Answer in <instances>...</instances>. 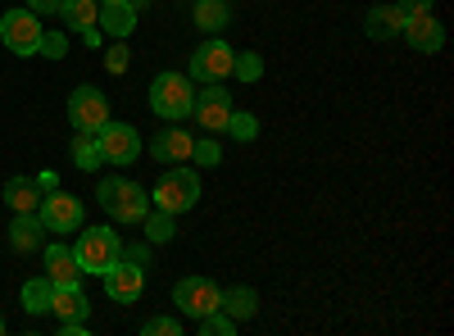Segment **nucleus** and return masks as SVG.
<instances>
[{
    "mask_svg": "<svg viewBox=\"0 0 454 336\" xmlns=\"http://www.w3.org/2000/svg\"><path fill=\"white\" fill-rule=\"evenodd\" d=\"M192 105H196V82L186 73H160L150 82V109L164 119V123H182L192 119Z\"/></svg>",
    "mask_w": 454,
    "mask_h": 336,
    "instance_id": "f257e3e1",
    "label": "nucleus"
},
{
    "mask_svg": "<svg viewBox=\"0 0 454 336\" xmlns=\"http://www.w3.org/2000/svg\"><path fill=\"white\" fill-rule=\"evenodd\" d=\"M96 196L114 223H141L150 214V191H141L137 182H123V177H100Z\"/></svg>",
    "mask_w": 454,
    "mask_h": 336,
    "instance_id": "f03ea898",
    "label": "nucleus"
},
{
    "mask_svg": "<svg viewBox=\"0 0 454 336\" xmlns=\"http://www.w3.org/2000/svg\"><path fill=\"white\" fill-rule=\"evenodd\" d=\"M119 250H123V241H119V232L114 228H78V241H73V254H78V269H82V277H100L105 269H114L119 264Z\"/></svg>",
    "mask_w": 454,
    "mask_h": 336,
    "instance_id": "7ed1b4c3",
    "label": "nucleus"
},
{
    "mask_svg": "<svg viewBox=\"0 0 454 336\" xmlns=\"http://www.w3.org/2000/svg\"><path fill=\"white\" fill-rule=\"evenodd\" d=\"M196 200H200V177H196V168H186V164H168V173L155 182V191H150V205L168 209V214L196 209Z\"/></svg>",
    "mask_w": 454,
    "mask_h": 336,
    "instance_id": "20e7f679",
    "label": "nucleus"
},
{
    "mask_svg": "<svg viewBox=\"0 0 454 336\" xmlns=\"http://www.w3.org/2000/svg\"><path fill=\"white\" fill-rule=\"evenodd\" d=\"M42 14H32V10H5V19H0V42H5V51L14 55H36L42 51Z\"/></svg>",
    "mask_w": 454,
    "mask_h": 336,
    "instance_id": "39448f33",
    "label": "nucleus"
},
{
    "mask_svg": "<svg viewBox=\"0 0 454 336\" xmlns=\"http://www.w3.org/2000/svg\"><path fill=\"white\" fill-rule=\"evenodd\" d=\"M232 59L237 51L223 42V36H209L205 46L192 51V68H186V78H192L196 87L200 82H223V78H232Z\"/></svg>",
    "mask_w": 454,
    "mask_h": 336,
    "instance_id": "423d86ee",
    "label": "nucleus"
},
{
    "mask_svg": "<svg viewBox=\"0 0 454 336\" xmlns=\"http://www.w3.org/2000/svg\"><path fill=\"white\" fill-rule=\"evenodd\" d=\"M36 218H42V228L46 232H78L82 228V218H87V209H82V200L78 196H68V191H46L42 196V205H36Z\"/></svg>",
    "mask_w": 454,
    "mask_h": 336,
    "instance_id": "0eeeda50",
    "label": "nucleus"
},
{
    "mask_svg": "<svg viewBox=\"0 0 454 336\" xmlns=\"http://www.w3.org/2000/svg\"><path fill=\"white\" fill-rule=\"evenodd\" d=\"M68 123H73V132H100L105 123H109V100H105V91L100 87H73L68 91Z\"/></svg>",
    "mask_w": 454,
    "mask_h": 336,
    "instance_id": "6e6552de",
    "label": "nucleus"
},
{
    "mask_svg": "<svg viewBox=\"0 0 454 336\" xmlns=\"http://www.w3.org/2000/svg\"><path fill=\"white\" fill-rule=\"evenodd\" d=\"M173 305L186 314V318H205L223 305V286L209 282V277H182L173 286Z\"/></svg>",
    "mask_w": 454,
    "mask_h": 336,
    "instance_id": "1a4fd4ad",
    "label": "nucleus"
},
{
    "mask_svg": "<svg viewBox=\"0 0 454 336\" xmlns=\"http://www.w3.org/2000/svg\"><path fill=\"white\" fill-rule=\"evenodd\" d=\"M96 145H100V160H105V164L128 168V164L141 160V137H137V128H128V123H114V119H109V123L96 132Z\"/></svg>",
    "mask_w": 454,
    "mask_h": 336,
    "instance_id": "9d476101",
    "label": "nucleus"
},
{
    "mask_svg": "<svg viewBox=\"0 0 454 336\" xmlns=\"http://www.w3.org/2000/svg\"><path fill=\"white\" fill-rule=\"evenodd\" d=\"M192 114H196V123H200L209 137L223 132V128H227V114H232V91L218 87V82H200V87H196Z\"/></svg>",
    "mask_w": 454,
    "mask_h": 336,
    "instance_id": "9b49d317",
    "label": "nucleus"
},
{
    "mask_svg": "<svg viewBox=\"0 0 454 336\" xmlns=\"http://www.w3.org/2000/svg\"><path fill=\"white\" fill-rule=\"evenodd\" d=\"M100 277H105V295H109L114 305H137L141 295H145V269L128 264V259H119V264L105 269Z\"/></svg>",
    "mask_w": 454,
    "mask_h": 336,
    "instance_id": "f8f14e48",
    "label": "nucleus"
},
{
    "mask_svg": "<svg viewBox=\"0 0 454 336\" xmlns=\"http://www.w3.org/2000/svg\"><path fill=\"white\" fill-rule=\"evenodd\" d=\"M400 36L409 42V51H419V55H436V51L445 46V27L436 23L432 10H427V14H409L404 27H400Z\"/></svg>",
    "mask_w": 454,
    "mask_h": 336,
    "instance_id": "ddd939ff",
    "label": "nucleus"
},
{
    "mask_svg": "<svg viewBox=\"0 0 454 336\" xmlns=\"http://www.w3.org/2000/svg\"><path fill=\"white\" fill-rule=\"evenodd\" d=\"M46 254V277L55 286H82V269H78V254H73V246L55 241V246H42Z\"/></svg>",
    "mask_w": 454,
    "mask_h": 336,
    "instance_id": "4468645a",
    "label": "nucleus"
},
{
    "mask_svg": "<svg viewBox=\"0 0 454 336\" xmlns=\"http://www.w3.org/2000/svg\"><path fill=\"white\" fill-rule=\"evenodd\" d=\"M96 27L105 36H114V42H128V36L137 32V5L132 0H109V5H100V14H96Z\"/></svg>",
    "mask_w": 454,
    "mask_h": 336,
    "instance_id": "2eb2a0df",
    "label": "nucleus"
},
{
    "mask_svg": "<svg viewBox=\"0 0 454 336\" xmlns=\"http://www.w3.org/2000/svg\"><path fill=\"white\" fill-rule=\"evenodd\" d=\"M192 145H196V137H192V132H182V128H164L155 141H150V155H155L160 164H182V160H192Z\"/></svg>",
    "mask_w": 454,
    "mask_h": 336,
    "instance_id": "dca6fc26",
    "label": "nucleus"
},
{
    "mask_svg": "<svg viewBox=\"0 0 454 336\" xmlns=\"http://www.w3.org/2000/svg\"><path fill=\"white\" fill-rule=\"evenodd\" d=\"M42 246H46L42 218H36V214H14V223H10V250L14 254H32V250H42Z\"/></svg>",
    "mask_w": 454,
    "mask_h": 336,
    "instance_id": "f3484780",
    "label": "nucleus"
},
{
    "mask_svg": "<svg viewBox=\"0 0 454 336\" xmlns=\"http://www.w3.org/2000/svg\"><path fill=\"white\" fill-rule=\"evenodd\" d=\"M51 314H59V323H87L91 301L82 295V286H55L51 291Z\"/></svg>",
    "mask_w": 454,
    "mask_h": 336,
    "instance_id": "a211bd4d",
    "label": "nucleus"
},
{
    "mask_svg": "<svg viewBox=\"0 0 454 336\" xmlns=\"http://www.w3.org/2000/svg\"><path fill=\"white\" fill-rule=\"evenodd\" d=\"M42 182L36 177H10L5 182V205L14 209V214H36V205H42Z\"/></svg>",
    "mask_w": 454,
    "mask_h": 336,
    "instance_id": "6ab92c4d",
    "label": "nucleus"
},
{
    "mask_svg": "<svg viewBox=\"0 0 454 336\" xmlns=\"http://www.w3.org/2000/svg\"><path fill=\"white\" fill-rule=\"evenodd\" d=\"M400 27H404V14L395 5H372L364 14V32L372 36V42H391V36H400Z\"/></svg>",
    "mask_w": 454,
    "mask_h": 336,
    "instance_id": "aec40b11",
    "label": "nucleus"
},
{
    "mask_svg": "<svg viewBox=\"0 0 454 336\" xmlns=\"http://www.w3.org/2000/svg\"><path fill=\"white\" fill-rule=\"evenodd\" d=\"M218 309H223L227 318H237V323H250V318L259 314V291H254V286H227Z\"/></svg>",
    "mask_w": 454,
    "mask_h": 336,
    "instance_id": "412c9836",
    "label": "nucleus"
},
{
    "mask_svg": "<svg viewBox=\"0 0 454 336\" xmlns=\"http://www.w3.org/2000/svg\"><path fill=\"white\" fill-rule=\"evenodd\" d=\"M192 19H196V27H200L205 36H218L227 23H232V5H227V0H196Z\"/></svg>",
    "mask_w": 454,
    "mask_h": 336,
    "instance_id": "4be33fe9",
    "label": "nucleus"
},
{
    "mask_svg": "<svg viewBox=\"0 0 454 336\" xmlns=\"http://www.w3.org/2000/svg\"><path fill=\"white\" fill-rule=\"evenodd\" d=\"M55 14H64V27L68 32H87V27H96L100 5H96V0H59Z\"/></svg>",
    "mask_w": 454,
    "mask_h": 336,
    "instance_id": "5701e85b",
    "label": "nucleus"
},
{
    "mask_svg": "<svg viewBox=\"0 0 454 336\" xmlns=\"http://www.w3.org/2000/svg\"><path fill=\"white\" fill-rule=\"evenodd\" d=\"M51 291H55L51 277H27L23 291H19V301H23L27 314H51Z\"/></svg>",
    "mask_w": 454,
    "mask_h": 336,
    "instance_id": "b1692460",
    "label": "nucleus"
},
{
    "mask_svg": "<svg viewBox=\"0 0 454 336\" xmlns=\"http://www.w3.org/2000/svg\"><path fill=\"white\" fill-rule=\"evenodd\" d=\"M141 223H145V241L150 246H164V241L177 237V214H168V209H150Z\"/></svg>",
    "mask_w": 454,
    "mask_h": 336,
    "instance_id": "393cba45",
    "label": "nucleus"
},
{
    "mask_svg": "<svg viewBox=\"0 0 454 336\" xmlns=\"http://www.w3.org/2000/svg\"><path fill=\"white\" fill-rule=\"evenodd\" d=\"M73 164L82 173H96L100 168V145H96V132H73Z\"/></svg>",
    "mask_w": 454,
    "mask_h": 336,
    "instance_id": "a878e982",
    "label": "nucleus"
},
{
    "mask_svg": "<svg viewBox=\"0 0 454 336\" xmlns=\"http://www.w3.org/2000/svg\"><path fill=\"white\" fill-rule=\"evenodd\" d=\"M232 78H237V82H259V78H263V59H259L254 51H241V55L232 59Z\"/></svg>",
    "mask_w": 454,
    "mask_h": 336,
    "instance_id": "bb28decb",
    "label": "nucleus"
},
{
    "mask_svg": "<svg viewBox=\"0 0 454 336\" xmlns=\"http://www.w3.org/2000/svg\"><path fill=\"white\" fill-rule=\"evenodd\" d=\"M223 132H227V137H237V141L246 145V141H254V137H259V119H254V114H237V109H232V114H227V128H223Z\"/></svg>",
    "mask_w": 454,
    "mask_h": 336,
    "instance_id": "cd10ccee",
    "label": "nucleus"
},
{
    "mask_svg": "<svg viewBox=\"0 0 454 336\" xmlns=\"http://www.w3.org/2000/svg\"><path fill=\"white\" fill-rule=\"evenodd\" d=\"M237 327H241V323H237V318H227L223 309H214V314L200 318V332H205V336H232Z\"/></svg>",
    "mask_w": 454,
    "mask_h": 336,
    "instance_id": "c85d7f7f",
    "label": "nucleus"
},
{
    "mask_svg": "<svg viewBox=\"0 0 454 336\" xmlns=\"http://www.w3.org/2000/svg\"><path fill=\"white\" fill-rule=\"evenodd\" d=\"M192 160H196L200 168H218V164H223V151H218V141H214V137L196 141V145H192Z\"/></svg>",
    "mask_w": 454,
    "mask_h": 336,
    "instance_id": "c756f323",
    "label": "nucleus"
},
{
    "mask_svg": "<svg viewBox=\"0 0 454 336\" xmlns=\"http://www.w3.org/2000/svg\"><path fill=\"white\" fill-rule=\"evenodd\" d=\"M119 259H128V264H137V269H150V259H155V246H150V241H132V246L119 250Z\"/></svg>",
    "mask_w": 454,
    "mask_h": 336,
    "instance_id": "7c9ffc66",
    "label": "nucleus"
},
{
    "mask_svg": "<svg viewBox=\"0 0 454 336\" xmlns=\"http://www.w3.org/2000/svg\"><path fill=\"white\" fill-rule=\"evenodd\" d=\"M36 55L64 59V55H68V32H42V51H36Z\"/></svg>",
    "mask_w": 454,
    "mask_h": 336,
    "instance_id": "2f4dec72",
    "label": "nucleus"
},
{
    "mask_svg": "<svg viewBox=\"0 0 454 336\" xmlns=\"http://www.w3.org/2000/svg\"><path fill=\"white\" fill-rule=\"evenodd\" d=\"M128 64H132V55H128V42H114L109 51H105V68L119 78V73H128Z\"/></svg>",
    "mask_w": 454,
    "mask_h": 336,
    "instance_id": "473e14b6",
    "label": "nucleus"
},
{
    "mask_svg": "<svg viewBox=\"0 0 454 336\" xmlns=\"http://www.w3.org/2000/svg\"><path fill=\"white\" fill-rule=\"evenodd\" d=\"M177 332H182V323H177V318H168V314L145 318V327H141V336H177Z\"/></svg>",
    "mask_w": 454,
    "mask_h": 336,
    "instance_id": "72a5a7b5",
    "label": "nucleus"
},
{
    "mask_svg": "<svg viewBox=\"0 0 454 336\" xmlns=\"http://www.w3.org/2000/svg\"><path fill=\"white\" fill-rule=\"evenodd\" d=\"M432 5H436V0H395V10H400L404 19H409V14H427Z\"/></svg>",
    "mask_w": 454,
    "mask_h": 336,
    "instance_id": "f704fd0d",
    "label": "nucleus"
},
{
    "mask_svg": "<svg viewBox=\"0 0 454 336\" xmlns=\"http://www.w3.org/2000/svg\"><path fill=\"white\" fill-rule=\"evenodd\" d=\"M27 10H32V14H55L59 0H27Z\"/></svg>",
    "mask_w": 454,
    "mask_h": 336,
    "instance_id": "c9c22d12",
    "label": "nucleus"
},
{
    "mask_svg": "<svg viewBox=\"0 0 454 336\" xmlns=\"http://www.w3.org/2000/svg\"><path fill=\"white\" fill-rule=\"evenodd\" d=\"M64 336H87V323H59Z\"/></svg>",
    "mask_w": 454,
    "mask_h": 336,
    "instance_id": "e433bc0d",
    "label": "nucleus"
},
{
    "mask_svg": "<svg viewBox=\"0 0 454 336\" xmlns=\"http://www.w3.org/2000/svg\"><path fill=\"white\" fill-rule=\"evenodd\" d=\"M100 36H105V32H100V27H87V32H82V42H87V46H96V51H100Z\"/></svg>",
    "mask_w": 454,
    "mask_h": 336,
    "instance_id": "4c0bfd02",
    "label": "nucleus"
},
{
    "mask_svg": "<svg viewBox=\"0 0 454 336\" xmlns=\"http://www.w3.org/2000/svg\"><path fill=\"white\" fill-rule=\"evenodd\" d=\"M0 332H5V318H0Z\"/></svg>",
    "mask_w": 454,
    "mask_h": 336,
    "instance_id": "58836bf2",
    "label": "nucleus"
},
{
    "mask_svg": "<svg viewBox=\"0 0 454 336\" xmlns=\"http://www.w3.org/2000/svg\"><path fill=\"white\" fill-rule=\"evenodd\" d=\"M96 5H109V0H96Z\"/></svg>",
    "mask_w": 454,
    "mask_h": 336,
    "instance_id": "ea45409f",
    "label": "nucleus"
}]
</instances>
